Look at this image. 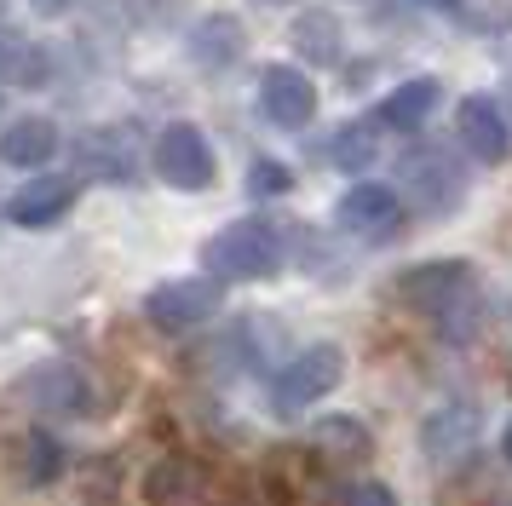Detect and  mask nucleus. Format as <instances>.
I'll return each mask as SVG.
<instances>
[{
	"label": "nucleus",
	"instance_id": "f257e3e1",
	"mask_svg": "<svg viewBox=\"0 0 512 506\" xmlns=\"http://www.w3.org/2000/svg\"><path fill=\"white\" fill-rule=\"evenodd\" d=\"M202 265L213 282H265L282 271V230L271 219H236L208 236Z\"/></svg>",
	"mask_w": 512,
	"mask_h": 506
},
{
	"label": "nucleus",
	"instance_id": "f03ea898",
	"mask_svg": "<svg viewBox=\"0 0 512 506\" xmlns=\"http://www.w3.org/2000/svg\"><path fill=\"white\" fill-rule=\"evenodd\" d=\"M219 305H225V282H213V276H173V282L144 294V322H156L162 334H190Z\"/></svg>",
	"mask_w": 512,
	"mask_h": 506
},
{
	"label": "nucleus",
	"instance_id": "7ed1b4c3",
	"mask_svg": "<svg viewBox=\"0 0 512 506\" xmlns=\"http://www.w3.org/2000/svg\"><path fill=\"white\" fill-rule=\"evenodd\" d=\"M334 225L346 236H357V242H369V248H386V242L403 236V196L392 184H374V179L351 184L340 196V207H334Z\"/></svg>",
	"mask_w": 512,
	"mask_h": 506
},
{
	"label": "nucleus",
	"instance_id": "20e7f679",
	"mask_svg": "<svg viewBox=\"0 0 512 506\" xmlns=\"http://www.w3.org/2000/svg\"><path fill=\"white\" fill-rule=\"evenodd\" d=\"M340 380H346V351H340V345H311V351H300V357L277 374V386H271V409L277 414H300L305 403H323Z\"/></svg>",
	"mask_w": 512,
	"mask_h": 506
},
{
	"label": "nucleus",
	"instance_id": "39448f33",
	"mask_svg": "<svg viewBox=\"0 0 512 506\" xmlns=\"http://www.w3.org/2000/svg\"><path fill=\"white\" fill-rule=\"evenodd\" d=\"M150 167H156L173 190H208L213 173H219L213 144L202 138V127H190V121H173V127H162V133H156Z\"/></svg>",
	"mask_w": 512,
	"mask_h": 506
},
{
	"label": "nucleus",
	"instance_id": "423d86ee",
	"mask_svg": "<svg viewBox=\"0 0 512 506\" xmlns=\"http://www.w3.org/2000/svg\"><path fill=\"white\" fill-rule=\"evenodd\" d=\"M403 190H409V207L420 219H438V213H449L461 202L466 173L455 167L449 150H409L403 156Z\"/></svg>",
	"mask_w": 512,
	"mask_h": 506
},
{
	"label": "nucleus",
	"instance_id": "0eeeda50",
	"mask_svg": "<svg viewBox=\"0 0 512 506\" xmlns=\"http://www.w3.org/2000/svg\"><path fill=\"white\" fill-rule=\"evenodd\" d=\"M478 288L472 271H466V259H432V265H415V271L397 276V299L409 305V311H426V317L438 322L455 299H466Z\"/></svg>",
	"mask_w": 512,
	"mask_h": 506
},
{
	"label": "nucleus",
	"instance_id": "6e6552de",
	"mask_svg": "<svg viewBox=\"0 0 512 506\" xmlns=\"http://www.w3.org/2000/svg\"><path fill=\"white\" fill-rule=\"evenodd\" d=\"M259 110L271 127H305L317 115V81L294 64H265L259 75Z\"/></svg>",
	"mask_w": 512,
	"mask_h": 506
},
{
	"label": "nucleus",
	"instance_id": "1a4fd4ad",
	"mask_svg": "<svg viewBox=\"0 0 512 506\" xmlns=\"http://www.w3.org/2000/svg\"><path fill=\"white\" fill-rule=\"evenodd\" d=\"M18 397H24L29 409H47V414H87L93 409V386H87V374L75 363L29 368L24 380H18Z\"/></svg>",
	"mask_w": 512,
	"mask_h": 506
},
{
	"label": "nucleus",
	"instance_id": "9d476101",
	"mask_svg": "<svg viewBox=\"0 0 512 506\" xmlns=\"http://www.w3.org/2000/svg\"><path fill=\"white\" fill-rule=\"evenodd\" d=\"M75 190H81V184H75L70 173H41V179H29L18 196H6V219L18 230H47L75 207Z\"/></svg>",
	"mask_w": 512,
	"mask_h": 506
},
{
	"label": "nucleus",
	"instance_id": "9b49d317",
	"mask_svg": "<svg viewBox=\"0 0 512 506\" xmlns=\"http://www.w3.org/2000/svg\"><path fill=\"white\" fill-rule=\"evenodd\" d=\"M478 426H484L478 403H443V409H432L426 420H420V449H426V460L449 466V460L472 455V443H478Z\"/></svg>",
	"mask_w": 512,
	"mask_h": 506
},
{
	"label": "nucleus",
	"instance_id": "f8f14e48",
	"mask_svg": "<svg viewBox=\"0 0 512 506\" xmlns=\"http://www.w3.org/2000/svg\"><path fill=\"white\" fill-rule=\"evenodd\" d=\"M144 506H213V483L196 460L167 455L144 478Z\"/></svg>",
	"mask_w": 512,
	"mask_h": 506
},
{
	"label": "nucleus",
	"instance_id": "ddd939ff",
	"mask_svg": "<svg viewBox=\"0 0 512 506\" xmlns=\"http://www.w3.org/2000/svg\"><path fill=\"white\" fill-rule=\"evenodd\" d=\"M461 144H466V156H478V161H507L512 150V127H507V115H501V104L495 98H484V92H472L461 104Z\"/></svg>",
	"mask_w": 512,
	"mask_h": 506
},
{
	"label": "nucleus",
	"instance_id": "4468645a",
	"mask_svg": "<svg viewBox=\"0 0 512 506\" xmlns=\"http://www.w3.org/2000/svg\"><path fill=\"white\" fill-rule=\"evenodd\" d=\"M75 156H81V167L93 173L98 167V179H110V184H127L133 173H139V144H133V127H93V133L75 144Z\"/></svg>",
	"mask_w": 512,
	"mask_h": 506
},
{
	"label": "nucleus",
	"instance_id": "2eb2a0df",
	"mask_svg": "<svg viewBox=\"0 0 512 506\" xmlns=\"http://www.w3.org/2000/svg\"><path fill=\"white\" fill-rule=\"evenodd\" d=\"M58 150V121L52 115H18L0 133V161L6 167H47Z\"/></svg>",
	"mask_w": 512,
	"mask_h": 506
},
{
	"label": "nucleus",
	"instance_id": "dca6fc26",
	"mask_svg": "<svg viewBox=\"0 0 512 506\" xmlns=\"http://www.w3.org/2000/svg\"><path fill=\"white\" fill-rule=\"evenodd\" d=\"M242 23L231 18V12H208V18H196L190 23V58L202 69H225L242 58Z\"/></svg>",
	"mask_w": 512,
	"mask_h": 506
},
{
	"label": "nucleus",
	"instance_id": "f3484780",
	"mask_svg": "<svg viewBox=\"0 0 512 506\" xmlns=\"http://www.w3.org/2000/svg\"><path fill=\"white\" fill-rule=\"evenodd\" d=\"M311 449L328 460V466H357V460H369L374 437L363 420H346V414H328L311 426Z\"/></svg>",
	"mask_w": 512,
	"mask_h": 506
},
{
	"label": "nucleus",
	"instance_id": "a211bd4d",
	"mask_svg": "<svg viewBox=\"0 0 512 506\" xmlns=\"http://www.w3.org/2000/svg\"><path fill=\"white\" fill-rule=\"evenodd\" d=\"M438 98H443V87L432 81V75H420V81H403L397 92H386V104L374 110V121H380V127H397V133H415L420 121L438 110Z\"/></svg>",
	"mask_w": 512,
	"mask_h": 506
},
{
	"label": "nucleus",
	"instance_id": "6ab92c4d",
	"mask_svg": "<svg viewBox=\"0 0 512 506\" xmlns=\"http://www.w3.org/2000/svg\"><path fill=\"white\" fill-rule=\"evenodd\" d=\"M294 52L311 58V64H334L340 58V18L317 6V12H300L294 18Z\"/></svg>",
	"mask_w": 512,
	"mask_h": 506
},
{
	"label": "nucleus",
	"instance_id": "aec40b11",
	"mask_svg": "<svg viewBox=\"0 0 512 506\" xmlns=\"http://www.w3.org/2000/svg\"><path fill=\"white\" fill-rule=\"evenodd\" d=\"M374 156H380V138H374V121H351L328 138V161L340 173H374Z\"/></svg>",
	"mask_w": 512,
	"mask_h": 506
},
{
	"label": "nucleus",
	"instance_id": "412c9836",
	"mask_svg": "<svg viewBox=\"0 0 512 506\" xmlns=\"http://www.w3.org/2000/svg\"><path fill=\"white\" fill-rule=\"evenodd\" d=\"M0 75H6L12 87H41V75H47V58H41L18 29H6V23H0Z\"/></svg>",
	"mask_w": 512,
	"mask_h": 506
},
{
	"label": "nucleus",
	"instance_id": "4be33fe9",
	"mask_svg": "<svg viewBox=\"0 0 512 506\" xmlns=\"http://www.w3.org/2000/svg\"><path fill=\"white\" fill-rule=\"evenodd\" d=\"M58 472H64V443H58L47 426H35V432L24 437V483L41 489V483H52Z\"/></svg>",
	"mask_w": 512,
	"mask_h": 506
},
{
	"label": "nucleus",
	"instance_id": "5701e85b",
	"mask_svg": "<svg viewBox=\"0 0 512 506\" xmlns=\"http://www.w3.org/2000/svg\"><path fill=\"white\" fill-rule=\"evenodd\" d=\"M248 190H254V196H282V190H294V173H288L282 161H254Z\"/></svg>",
	"mask_w": 512,
	"mask_h": 506
},
{
	"label": "nucleus",
	"instance_id": "b1692460",
	"mask_svg": "<svg viewBox=\"0 0 512 506\" xmlns=\"http://www.w3.org/2000/svg\"><path fill=\"white\" fill-rule=\"evenodd\" d=\"M340 506H397V495L386 489V483H351Z\"/></svg>",
	"mask_w": 512,
	"mask_h": 506
},
{
	"label": "nucleus",
	"instance_id": "393cba45",
	"mask_svg": "<svg viewBox=\"0 0 512 506\" xmlns=\"http://www.w3.org/2000/svg\"><path fill=\"white\" fill-rule=\"evenodd\" d=\"M29 6H35L41 18H64V12H70L75 0H29Z\"/></svg>",
	"mask_w": 512,
	"mask_h": 506
},
{
	"label": "nucleus",
	"instance_id": "a878e982",
	"mask_svg": "<svg viewBox=\"0 0 512 506\" xmlns=\"http://www.w3.org/2000/svg\"><path fill=\"white\" fill-rule=\"evenodd\" d=\"M415 6H426V12H455L461 0H415Z\"/></svg>",
	"mask_w": 512,
	"mask_h": 506
},
{
	"label": "nucleus",
	"instance_id": "bb28decb",
	"mask_svg": "<svg viewBox=\"0 0 512 506\" xmlns=\"http://www.w3.org/2000/svg\"><path fill=\"white\" fill-rule=\"evenodd\" d=\"M501 455H507V466H512V426H507V437H501Z\"/></svg>",
	"mask_w": 512,
	"mask_h": 506
},
{
	"label": "nucleus",
	"instance_id": "cd10ccee",
	"mask_svg": "<svg viewBox=\"0 0 512 506\" xmlns=\"http://www.w3.org/2000/svg\"><path fill=\"white\" fill-rule=\"evenodd\" d=\"M254 6H282V0H254Z\"/></svg>",
	"mask_w": 512,
	"mask_h": 506
}]
</instances>
